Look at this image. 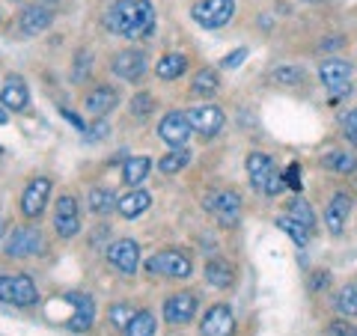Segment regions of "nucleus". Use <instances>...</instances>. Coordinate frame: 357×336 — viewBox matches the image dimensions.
<instances>
[{
	"mask_svg": "<svg viewBox=\"0 0 357 336\" xmlns=\"http://www.w3.org/2000/svg\"><path fill=\"white\" fill-rule=\"evenodd\" d=\"M191 15L199 27L218 30L223 24H229L236 15V0H197L191 6Z\"/></svg>",
	"mask_w": 357,
	"mask_h": 336,
	"instance_id": "obj_4",
	"label": "nucleus"
},
{
	"mask_svg": "<svg viewBox=\"0 0 357 336\" xmlns=\"http://www.w3.org/2000/svg\"><path fill=\"white\" fill-rule=\"evenodd\" d=\"M218 86H220V77L215 69H199L191 81V93L194 96H211V93H218Z\"/></svg>",
	"mask_w": 357,
	"mask_h": 336,
	"instance_id": "obj_31",
	"label": "nucleus"
},
{
	"mask_svg": "<svg viewBox=\"0 0 357 336\" xmlns=\"http://www.w3.org/2000/svg\"><path fill=\"white\" fill-rule=\"evenodd\" d=\"M116 102H119V96L114 86H96L93 93L86 96V110L93 116H107L110 110L116 107Z\"/></svg>",
	"mask_w": 357,
	"mask_h": 336,
	"instance_id": "obj_21",
	"label": "nucleus"
},
{
	"mask_svg": "<svg viewBox=\"0 0 357 336\" xmlns=\"http://www.w3.org/2000/svg\"><path fill=\"white\" fill-rule=\"evenodd\" d=\"M191 119L182 110H170L161 122H158V137L167 143L170 149H185L188 143V134H191Z\"/></svg>",
	"mask_w": 357,
	"mask_h": 336,
	"instance_id": "obj_9",
	"label": "nucleus"
},
{
	"mask_svg": "<svg viewBox=\"0 0 357 336\" xmlns=\"http://www.w3.org/2000/svg\"><path fill=\"white\" fill-rule=\"evenodd\" d=\"M277 229H283L286 235H289V238H292L295 244H298V247H304V244L310 241V227H304V223H301V220H295L292 215H283V217H277Z\"/></svg>",
	"mask_w": 357,
	"mask_h": 336,
	"instance_id": "obj_29",
	"label": "nucleus"
},
{
	"mask_svg": "<svg viewBox=\"0 0 357 336\" xmlns=\"http://www.w3.org/2000/svg\"><path fill=\"white\" fill-rule=\"evenodd\" d=\"M351 72H354L351 63H345V60H325L319 66L321 84L328 86V93L333 98H342L351 89Z\"/></svg>",
	"mask_w": 357,
	"mask_h": 336,
	"instance_id": "obj_8",
	"label": "nucleus"
},
{
	"mask_svg": "<svg viewBox=\"0 0 357 336\" xmlns=\"http://www.w3.org/2000/svg\"><path fill=\"white\" fill-rule=\"evenodd\" d=\"M152 206V197L146 194V190H128L122 199H116V208H119V215L122 217H128V220H134V217H140L143 211H146Z\"/></svg>",
	"mask_w": 357,
	"mask_h": 336,
	"instance_id": "obj_22",
	"label": "nucleus"
},
{
	"mask_svg": "<svg viewBox=\"0 0 357 336\" xmlns=\"http://www.w3.org/2000/svg\"><path fill=\"white\" fill-rule=\"evenodd\" d=\"M54 229L60 238H75L81 232V215H77V199L75 197H60L54 206Z\"/></svg>",
	"mask_w": 357,
	"mask_h": 336,
	"instance_id": "obj_10",
	"label": "nucleus"
},
{
	"mask_svg": "<svg viewBox=\"0 0 357 336\" xmlns=\"http://www.w3.org/2000/svg\"><path fill=\"white\" fill-rule=\"evenodd\" d=\"M39 300V289L27 274H3L0 277V304L9 307H33Z\"/></svg>",
	"mask_w": 357,
	"mask_h": 336,
	"instance_id": "obj_3",
	"label": "nucleus"
},
{
	"mask_svg": "<svg viewBox=\"0 0 357 336\" xmlns=\"http://www.w3.org/2000/svg\"><path fill=\"white\" fill-rule=\"evenodd\" d=\"M307 3H328V0H307Z\"/></svg>",
	"mask_w": 357,
	"mask_h": 336,
	"instance_id": "obj_46",
	"label": "nucleus"
},
{
	"mask_svg": "<svg viewBox=\"0 0 357 336\" xmlns=\"http://www.w3.org/2000/svg\"><path fill=\"white\" fill-rule=\"evenodd\" d=\"M333 310H337L342 319L345 316H357V280L349 283V286H342L337 292V298H333Z\"/></svg>",
	"mask_w": 357,
	"mask_h": 336,
	"instance_id": "obj_28",
	"label": "nucleus"
},
{
	"mask_svg": "<svg viewBox=\"0 0 357 336\" xmlns=\"http://www.w3.org/2000/svg\"><path fill=\"white\" fill-rule=\"evenodd\" d=\"M188 119H191V128L203 140H211L223 128V110L215 105H199L194 110H188Z\"/></svg>",
	"mask_w": 357,
	"mask_h": 336,
	"instance_id": "obj_14",
	"label": "nucleus"
},
{
	"mask_svg": "<svg viewBox=\"0 0 357 336\" xmlns=\"http://www.w3.org/2000/svg\"><path fill=\"white\" fill-rule=\"evenodd\" d=\"M340 42H342V39H328V42H325V51H337Z\"/></svg>",
	"mask_w": 357,
	"mask_h": 336,
	"instance_id": "obj_44",
	"label": "nucleus"
},
{
	"mask_svg": "<svg viewBox=\"0 0 357 336\" xmlns=\"http://www.w3.org/2000/svg\"><path fill=\"white\" fill-rule=\"evenodd\" d=\"M3 253L9 259H24V256L42 253V232L33 227H15L3 241Z\"/></svg>",
	"mask_w": 357,
	"mask_h": 336,
	"instance_id": "obj_7",
	"label": "nucleus"
},
{
	"mask_svg": "<svg viewBox=\"0 0 357 336\" xmlns=\"http://www.w3.org/2000/svg\"><path fill=\"white\" fill-rule=\"evenodd\" d=\"M206 280H208V286H215V289H229L236 283V271H232V265L227 259H211L206 265Z\"/></svg>",
	"mask_w": 357,
	"mask_h": 336,
	"instance_id": "obj_23",
	"label": "nucleus"
},
{
	"mask_svg": "<svg viewBox=\"0 0 357 336\" xmlns=\"http://www.w3.org/2000/svg\"><path fill=\"white\" fill-rule=\"evenodd\" d=\"M283 178H286V185L292 190H301V164H289Z\"/></svg>",
	"mask_w": 357,
	"mask_h": 336,
	"instance_id": "obj_39",
	"label": "nucleus"
},
{
	"mask_svg": "<svg viewBox=\"0 0 357 336\" xmlns=\"http://www.w3.org/2000/svg\"><path fill=\"white\" fill-rule=\"evenodd\" d=\"M0 238H3V217H0Z\"/></svg>",
	"mask_w": 357,
	"mask_h": 336,
	"instance_id": "obj_47",
	"label": "nucleus"
},
{
	"mask_svg": "<svg viewBox=\"0 0 357 336\" xmlns=\"http://www.w3.org/2000/svg\"><path fill=\"white\" fill-rule=\"evenodd\" d=\"M134 316H137V312H134L128 304H116L114 310H110V321H114L116 328H122V330L128 328V321H131Z\"/></svg>",
	"mask_w": 357,
	"mask_h": 336,
	"instance_id": "obj_36",
	"label": "nucleus"
},
{
	"mask_svg": "<svg viewBox=\"0 0 357 336\" xmlns=\"http://www.w3.org/2000/svg\"><path fill=\"white\" fill-rule=\"evenodd\" d=\"M155 114V98L149 93H137V96H131V116H137V119H149Z\"/></svg>",
	"mask_w": 357,
	"mask_h": 336,
	"instance_id": "obj_33",
	"label": "nucleus"
},
{
	"mask_svg": "<svg viewBox=\"0 0 357 336\" xmlns=\"http://www.w3.org/2000/svg\"><path fill=\"white\" fill-rule=\"evenodd\" d=\"M289 215H292L295 220H301L304 227H316V217H312V208L307 206V199H301V197H295L292 203H289Z\"/></svg>",
	"mask_w": 357,
	"mask_h": 336,
	"instance_id": "obj_35",
	"label": "nucleus"
},
{
	"mask_svg": "<svg viewBox=\"0 0 357 336\" xmlns=\"http://www.w3.org/2000/svg\"><path fill=\"white\" fill-rule=\"evenodd\" d=\"M349 211H351V197L349 194H337L325 208V227L331 235H342L345 223H349Z\"/></svg>",
	"mask_w": 357,
	"mask_h": 336,
	"instance_id": "obj_19",
	"label": "nucleus"
},
{
	"mask_svg": "<svg viewBox=\"0 0 357 336\" xmlns=\"http://www.w3.org/2000/svg\"><path fill=\"white\" fill-rule=\"evenodd\" d=\"M116 206V199H114V190H107V188H93L89 190V197H86V208L93 211V215H110V208Z\"/></svg>",
	"mask_w": 357,
	"mask_h": 336,
	"instance_id": "obj_27",
	"label": "nucleus"
},
{
	"mask_svg": "<svg viewBox=\"0 0 357 336\" xmlns=\"http://www.w3.org/2000/svg\"><path fill=\"white\" fill-rule=\"evenodd\" d=\"M27 102H30V93H27L24 77L9 75L3 81V89H0V105L9 107V110H24Z\"/></svg>",
	"mask_w": 357,
	"mask_h": 336,
	"instance_id": "obj_20",
	"label": "nucleus"
},
{
	"mask_svg": "<svg viewBox=\"0 0 357 336\" xmlns=\"http://www.w3.org/2000/svg\"><path fill=\"white\" fill-rule=\"evenodd\" d=\"M0 155H3V146H0Z\"/></svg>",
	"mask_w": 357,
	"mask_h": 336,
	"instance_id": "obj_49",
	"label": "nucleus"
},
{
	"mask_svg": "<svg viewBox=\"0 0 357 336\" xmlns=\"http://www.w3.org/2000/svg\"><path fill=\"white\" fill-rule=\"evenodd\" d=\"M191 259L182 250H161L146 259V271L158 274V277H170V280H185L191 274Z\"/></svg>",
	"mask_w": 357,
	"mask_h": 336,
	"instance_id": "obj_6",
	"label": "nucleus"
},
{
	"mask_svg": "<svg viewBox=\"0 0 357 336\" xmlns=\"http://www.w3.org/2000/svg\"><path fill=\"white\" fill-rule=\"evenodd\" d=\"M6 122H9V116H6V110L0 107V125H6Z\"/></svg>",
	"mask_w": 357,
	"mask_h": 336,
	"instance_id": "obj_45",
	"label": "nucleus"
},
{
	"mask_svg": "<svg viewBox=\"0 0 357 336\" xmlns=\"http://www.w3.org/2000/svg\"><path fill=\"white\" fill-rule=\"evenodd\" d=\"M107 131H110V128H107V122H105V119H98V125H96V128H86L84 137H86L89 143H98V140H102Z\"/></svg>",
	"mask_w": 357,
	"mask_h": 336,
	"instance_id": "obj_40",
	"label": "nucleus"
},
{
	"mask_svg": "<svg viewBox=\"0 0 357 336\" xmlns=\"http://www.w3.org/2000/svg\"><path fill=\"white\" fill-rule=\"evenodd\" d=\"M199 333L203 336H232L236 333V316H232V310L227 304H215L203 316Z\"/></svg>",
	"mask_w": 357,
	"mask_h": 336,
	"instance_id": "obj_15",
	"label": "nucleus"
},
{
	"mask_svg": "<svg viewBox=\"0 0 357 336\" xmlns=\"http://www.w3.org/2000/svg\"><path fill=\"white\" fill-rule=\"evenodd\" d=\"M248 176H250V185L256 190H262V194H268V197H277L286 185V178H283L280 170H277L274 158L265 155V152H250L248 155Z\"/></svg>",
	"mask_w": 357,
	"mask_h": 336,
	"instance_id": "obj_2",
	"label": "nucleus"
},
{
	"mask_svg": "<svg viewBox=\"0 0 357 336\" xmlns=\"http://www.w3.org/2000/svg\"><path fill=\"white\" fill-rule=\"evenodd\" d=\"M155 72H158L161 81H176V77H182L188 72V57L185 54H164L155 66Z\"/></svg>",
	"mask_w": 357,
	"mask_h": 336,
	"instance_id": "obj_24",
	"label": "nucleus"
},
{
	"mask_svg": "<svg viewBox=\"0 0 357 336\" xmlns=\"http://www.w3.org/2000/svg\"><path fill=\"white\" fill-rule=\"evenodd\" d=\"M48 197H51V178H33V182L24 188V194H21V215L24 217H39L45 206H48Z\"/></svg>",
	"mask_w": 357,
	"mask_h": 336,
	"instance_id": "obj_12",
	"label": "nucleus"
},
{
	"mask_svg": "<svg viewBox=\"0 0 357 336\" xmlns=\"http://www.w3.org/2000/svg\"><path fill=\"white\" fill-rule=\"evenodd\" d=\"M51 21H54V15H51L48 6L33 3L18 15V30H21V36H39V33H45L51 27Z\"/></svg>",
	"mask_w": 357,
	"mask_h": 336,
	"instance_id": "obj_18",
	"label": "nucleus"
},
{
	"mask_svg": "<svg viewBox=\"0 0 357 336\" xmlns=\"http://www.w3.org/2000/svg\"><path fill=\"white\" fill-rule=\"evenodd\" d=\"M155 330H158V321H155L152 312L149 310H137V316L128 321L126 336H155Z\"/></svg>",
	"mask_w": 357,
	"mask_h": 336,
	"instance_id": "obj_30",
	"label": "nucleus"
},
{
	"mask_svg": "<svg viewBox=\"0 0 357 336\" xmlns=\"http://www.w3.org/2000/svg\"><path fill=\"white\" fill-rule=\"evenodd\" d=\"M203 208L218 217L220 227H236L241 217V197L236 190H211L203 199Z\"/></svg>",
	"mask_w": 357,
	"mask_h": 336,
	"instance_id": "obj_5",
	"label": "nucleus"
},
{
	"mask_svg": "<svg viewBox=\"0 0 357 336\" xmlns=\"http://www.w3.org/2000/svg\"><path fill=\"white\" fill-rule=\"evenodd\" d=\"M149 170H152V161L146 158V155H140V158H131V161H126V167H122V182L126 185H140L143 178L149 176Z\"/></svg>",
	"mask_w": 357,
	"mask_h": 336,
	"instance_id": "obj_26",
	"label": "nucleus"
},
{
	"mask_svg": "<svg viewBox=\"0 0 357 336\" xmlns=\"http://www.w3.org/2000/svg\"><path fill=\"white\" fill-rule=\"evenodd\" d=\"M66 300H72V304H75V316L66 321V328L75 330V333H84V330L93 328V319H96V300H93V295L69 292V295H66Z\"/></svg>",
	"mask_w": 357,
	"mask_h": 336,
	"instance_id": "obj_16",
	"label": "nucleus"
},
{
	"mask_svg": "<svg viewBox=\"0 0 357 336\" xmlns=\"http://www.w3.org/2000/svg\"><path fill=\"white\" fill-rule=\"evenodd\" d=\"M60 114H63L66 119H69V122H72V125H75L77 131H84V134H86V128H89V125H86V122H84L81 116H77V114H72V110H60Z\"/></svg>",
	"mask_w": 357,
	"mask_h": 336,
	"instance_id": "obj_41",
	"label": "nucleus"
},
{
	"mask_svg": "<svg viewBox=\"0 0 357 336\" xmlns=\"http://www.w3.org/2000/svg\"><path fill=\"white\" fill-rule=\"evenodd\" d=\"M107 262L116 268L119 274H134L140 268V247L131 238H119L107 247Z\"/></svg>",
	"mask_w": 357,
	"mask_h": 336,
	"instance_id": "obj_13",
	"label": "nucleus"
},
{
	"mask_svg": "<svg viewBox=\"0 0 357 336\" xmlns=\"http://www.w3.org/2000/svg\"><path fill=\"white\" fill-rule=\"evenodd\" d=\"M328 336H357V328L349 321H333L328 324Z\"/></svg>",
	"mask_w": 357,
	"mask_h": 336,
	"instance_id": "obj_38",
	"label": "nucleus"
},
{
	"mask_svg": "<svg viewBox=\"0 0 357 336\" xmlns=\"http://www.w3.org/2000/svg\"><path fill=\"white\" fill-rule=\"evenodd\" d=\"M197 307H199V300L194 292H176L164 300V319H167V324L178 328V324H188L194 319Z\"/></svg>",
	"mask_w": 357,
	"mask_h": 336,
	"instance_id": "obj_11",
	"label": "nucleus"
},
{
	"mask_svg": "<svg viewBox=\"0 0 357 336\" xmlns=\"http://www.w3.org/2000/svg\"><path fill=\"white\" fill-rule=\"evenodd\" d=\"M321 167H325V170H331V173L345 176V173H354V170H357V158H354L351 152L337 149V152H328L325 158H321Z\"/></svg>",
	"mask_w": 357,
	"mask_h": 336,
	"instance_id": "obj_25",
	"label": "nucleus"
},
{
	"mask_svg": "<svg viewBox=\"0 0 357 336\" xmlns=\"http://www.w3.org/2000/svg\"><path fill=\"white\" fill-rule=\"evenodd\" d=\"M248 54H250L248 48H236V51L229 54V57H223V60H220V69H227V72H229V69H238V66L248 60Z\"/></svg>",
	"mask_w": 357,
	"mask_h": 336,
	"instance_id": "obj_37",
	"label": "nucleus"
},
{
	"mask_svg": "<svg viewBox=\"0 0 357 336\" xmlns=\"http://www.w3.org/2000/svg\"><path fill=\"white\" fill-rule=\"evenodd\" d=\"M342 131H345V137H349L357 146V125H351V122H342Z\"/></svg>",
	"mask_w": 357,
	"mask_h": 336,
	"instance_id": "obj_42",
	"label": "nucleus"
},
{
	"mask_svg": "<svg viewBox=\"0 0 357 336\" xmlns=\"http://www.w3.org/2000/svg\"><path fill=\"white\" fill-rule=\"evenodd\" d=\"M271 81L280 86H301L304 84V69L301 66H280V69H274Z\"/></svg>",
	"mask_w": 357,
	"mask_h": 336,
	"instance_id": "obj_32",
	"label": "nucleus"
},
{
	"mask_svg": "<svg viewBox=\"0 0 357 336\" xmlns=\"http://www.w3.org/2000/svg\"><path fill=\"white\" fill-rule=\"evenodd\" d=\"M185 164H188V152L185 149H173L170 155H164V158L158 161V170L167 173V176H173V173L182 170Z\"/></svg>",
	"mask_w": 357,
	"mask_h": 336,
	"instance_id": "obj_34",
	"label": "nucleus"
},
{
	"mask_svg": "<svg viewBox=\"0 0 357 336\" xmlns=\"http://www.w3.org/2000/svg\"><path fill=\"white\" fill-rule=\"evenodd\" d=\"M328 280H331L328 274H316V277H312V286H310V289H316V292H319V289L328 286Z\"/></svg>",
	"mask_w": 357,
	"mask_h": 336,
	"instance_id": "obj_43",
	"label": "nucleus"
},
{
	"mask_svg": "<svg viewBox=\"0 0 357 336\" xmlns=\"http://www.w3.org/2000/svg\"><path fill=\"white\" fill-rule=\"evenodd\" d=\"M114 72L122 77V81H140V77L146 75V57H143L137 48L119 51L114 57Z\"/></svg>",
	"mask_w": 357,
	"mask_h": 336,
	"instance_id": "obj_17",
	"label": "nucleus"
},
{
	"mask_svg": "<svg viewBox=\"0 0 357 336\" xmlns=\"http://www.w3.org/2000/svg\"><path fill=\"white\" fill-rule=\"evenodd\" d=\"M105 27L116 36L137 39L146 36L155 27V6L152 0H116L105 15Z\"/></svg>",
	"mask_w": 357,
	"mask_h": 336,
	"instance_id": "obj_1",
	"label": "nucleus"
},
{
	"mask_svg": "<svg viewBox=\"0 0 357 336\" xmlns=\"http://www.w3.org/2000/svg\"><path fill=\"white\" fill-rule=\"evenodd\" d=\"M42 3H54V0H42Z\"/></svg>",
	"mask_w": 357,
	"mask_h": 336,
	"instance_id": "obj_48",
	"label": "nucleus"
}]
</instances>
